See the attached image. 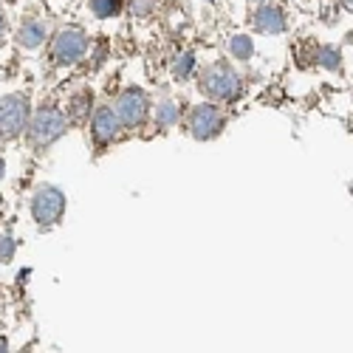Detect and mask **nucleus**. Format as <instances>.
<instances>
[{
  "mask_svg": "<svg viewBox=\"0 0 353 353\" xmlns=\"http://www.w3.org/2000/svg\"><path fill=\"white\" fill-rule=\"evenodd\" d=\"M198 91L215 105H232L243 97V77L234 71L232 63L215 60L198 71Z\"/></svg>",
  "mask_w": 353,
  "mask_h": 353,
  "instance_id": "nucleus-1",
  "label": "nucleus"
},
{
  "mask_svg": "<svg viewBox=\"0 0 353 353\" xmlns=\"http://www.w3.org/2000/svg\"><path fill=\"white\" fill-rule=\"evenodd\" d=\"M71 128V119L63 108L57 105H40L32 113V122L26 130V141L34 147V150H48L51 144H57Z\"/></svg>",
  "mask_w": 353,
  "mask_h": 353,
  "instance_id": "nucleus-2",
  "label": "nucleus"
},
{
  "mask_svg": "<svg viewBox=\"0 0 353 353\" xmlns=\"http://www.w3.org/2000/svg\"><path fill=\"white\" fill-rule=\"evenodd\" d=\"M68 210V198L60 187L54 184H40L32 192V203H28V212H32V221L37 223V229L48 232L54 226H60Z\"/></svg>",
  "mask_w": 353,
  "mask_h": 353,
  "instance_id": "nucleus-3",
  "label": "nucleus"
},
{
  "mask_svg": "<svg viewBox=\"0 0 353 353\" xmlns=\"http://www.w3.org/2000/svg\"><path fill=\"white\" fill-rule=\"evenodd\" d=\"M32 99L28 94H3L0 97V139L3 141H14L28 130V122H32Z\"/></svg>",
  "mask_w": 353,
  "mask_h": 353,
  "instance_id": "nucleus-4",
  "label": "nucleus"
},
{
  "mask_svg": "<svg viewBox=\"0 0 353 353\" xmlns=\"http://www.w3.org/2000/svg\"><path fill=\"white\" fill-rule=\"evenodd\" d=\"M110 108L116 110V116H119L122 128L136 130V128H141L147 119H150L153 102H150V97H147V94L141 91V88L130 85V88H122V91L116 94V99H113V105H110Z\"/></svg>",
  "mask_w": 353,
  "mask_h": 353,
  "instance_id": "nucleus-5",
  "label": "nucleus"
},
{
  "mask_svg": "<svg viewBox=\"0 0 353 353\" xmlns=\"http://www.w3.org/2000/svg\"><path fill=\"white\" fill-rule=\"evenodd\" d=\"M226 128V113L215 102H201L187 113V133L195 141H212Z\"/></svg>",
  "mask_w": 353,
  "mask_h": 353,
  "instance_id": "nucleus-6",
  "label": "nucleus"
},
{
  "mask_svg": "<svg viewBox=\"0 0 353 353\" xmlns=\"http://www.w3.org/2000/svg\"><path fill=\"white\" fill-rule=\"evenodd\" d=\"M88 34L82 32V28H77V26H68V28H60L54 37H51V60H54V65H63V68H68V65H77L82 57H85V51H88Z\"/></svg>",
  "mask_w": 353,
  "mask_h": 353,
  "instance_id": "nucleus-7",
  "label": "nucleus"
},
{
  "mask_svg": "<svg viewBox=\"0 0 353 353\" xmlns=\"http://www.w3.org/2000/svg\"><path fill=\"white\" fill-rule=\"evenodd\" d=\"M122 122L116 110L110 105H97L91 119H88V133H91V141L97 147V153H105V147H110L113 141L122 139Z\"/></svg>",
  "mask_w": 353,
  "mask_h": 353,
  "instance_id": "nucleus-8",
  "label": "nucleus"
},
{
  "mask_svg": "<svg viewBox=\"0 0 353 353\" xmlns=\"http://www.w3.org/2000/svg\"><path fill=\"white\" fill-rule=\"evenodd\" d=\"M254 28L260 34H269V37H277L288 28V17L285 12L277 6V3H260L257 12H254Z\"/></svg>",
  "mask_w": 353,
  "mask_h": 353,
  "instance_id": "nucleus-9",
  "label": "nucleus"
},
{
  "mask_svg": "<svg viewBox=\"0 0 353 353\" xmlns=\"http://www.w3.org/2000/svg\"><path fill=\"white\" fill-rule=\"evenodd\" d=\"M46 37H48V23L46 20H40V17H28V20H23L20 23V28H17V46L20 48H28V51H34V48H40L43 43H46Z\"/></svg>",
  "mask_w": 353,
  "mask_h": 353,
  "instance_id": "nucleus-10",
  "label": "nucleus"
},
{
  "mask_svg": "<svg viewBox=\"0 0 353 353\" xmlns=\"http://www.w3.org/2000/svg\"><path fill=\"white\" fill-rule=\"evenodd\" d=\"M68 119L71 122H88L94 113V91L91 88H79L68 97Z\"/></svg>",
  "mask_w": 353,
  "mask_h": 353,
  "instance_id": "nucleus-11",
  "label": "nucleus"
},
{
  "mask_svg": "<svg viewBox=\"0 0 353 353\" xmlns=\"http://www.w3.org/2000/svg\"><path fill=\"white\" fill-rule=\"evenodd\" d=\"M184 116V105H179L175 99H159V105L153 108V125L159 130H170L181 122Z\"/></svg>",
  "mask_w": 353,
  "mask_h": 353,
  "instance_id": "nucleus-12",
  "label": "nucleus"
},
{
  "mask_svg": "<svg viewBox=\"0 0 353 353\" xmlns=\"http://www.w3.org/2000/svg\"><path fill=\"white\" fill-rule=\"evenodd\" d=\"M198 68V60H195V51H181L172 57V65H170V74L175 82H187Z\"/></svg>",
  "mask_w": 353,
  "mask_h": 353,
  "instance_id": "nucleus-13",
  "label": "nucleus"
},
{
  "mask_svg": "<svg viewBox=\"0 0 353 353\" xmlns=\"http://www.w3.org/2000/svg\"><path fill=\"white\" fill-rule=\"evenodd\" d=\"M314 63L325 71H342V51L336 46H316L314 48Z\"/></svg>",
  "mask_w": 353,
  "mask_h": 353,
  "instance_id": "nucleus-14",
  "label": "nucleus"
},
{
  "mask_svg": "<svg viewBox=\"0 0 353 353\" xmlns=\"http://www.w3.org/2000/svg\"><path fill=\"white\" fill-rule=\"evenodd\" d=\"M229 54H232V60L249 63L252 57H254V40H252L249 34H232V40H229Z\"/></svg>",
  "mask_w": 353,
  "mask_h": 353,
  "instance_id": "nucleus-15",
  "label": "nucleus"
},
{
  "mask_svg": "<svg viewBox=\"0 0 353 353\" xmlns=\"http://www.w3.org/2000/svg\"><path fill=\"white\" fill-rule=\"evenodd\" d=\"M88 6H91V14L99 17V20H108V17H116L122 12L125 0H88Z\"/></svg>",
  "mask_w": 353,
  "mask_h": 353,
  "instance_id": "nucleus-16",
  "label": "nucleus"
},
{
  "mask_svg": "<svg viewBox=\"0 0 353 353\" xmlns=\"http://www.w3.org/2000/svg\"><path fill=\"white\" fill-rule=\"evenodd\" d=\"M14 254H17V241L12 238V234H0V266L12 263Z\"/></svg>",
  "mask_w": 353,
  "mask_h": 353,
  "instance_id": "nucleus-17",
  "label": "nucleus"
},
{
  "mask_svg": "<svg viewBox=\"0 0 353 353\" xmlns=\"http://www.w3.org/2000/svg\"><path fill=\"white\" fill-rule=\"evenodd\" d=\"M156 12V0H130V14L144 20V17H150Z\"/></svg>",
  "mask_w": 353,
  "mask_h": 353,
  "instance_id": "nucleus-18",
  "label": "nucleus"
},
{
  "mask_svg": "<svg viewBox=\"0 0 353 353\" xmlns=\"http://www.w3.org/2000/svg\"><path fill=\"white\" fill-rule=\"evenodd\" d=\"M0 353H12V342L6 334H0Z\"/></svg>",
  "mask_w": 353,
  "mask_h": 353,
  "instance_id": "nucleus-19",
  "label": "nucleus"
},
{
  "mask_svg": "<svg viewBox=\"0 0 353 353\" xmlns=\"http://www.w3.org/2000/svg\"><path fill=\"white\" fill-rule=\"evenodd\" d=\"M3 181H6V159L0 156V184H3Z\"/></svg>",
  "mask_w": 353,
  "mask_h": 353,
  "instance_id": "nucleus-20",
  "label": "nucleus"
},
{
  "mask_svg": "<svg viewBox=\"0 0 353 353\" xmlns=\"http://www.w3.org/2000/svg\"><path fill=\"white\" fill-rule=\"evenodd\" d=\"M28 274H32V269H26V272H20V274H17V285H26Z\"/></svg>",
  "mask_w": 353,
  "mask_h": 353,
  "instance_id": "nucleus-21",
  "label": "nucleus"
},
{
  "mask_svg": "<svg viewBox=\"0 0 353 353\" xmlns=\"http://www.w3.org/2000/svg\"><path fill=\"white\" fill-rule=\"evenodd\" d=\"M3 34H6V17H3V12H0V40H3Z\"/></svg>",
  "mask_w": 353,
  "mask_h": 353,
  "instance_id": "nucleus-22",
  "label": "nucleus"
},
{
  "mask_svg": "<svg viewBox=\"0 0 353 353\" xmlns=\"http://www.w3.org/2000/svg\"><path fill=\"white\" fill-rule=\"evenodd\" d=\"M342 3H345L347 9H353V0H342Z\"/></svg>",
  "mask_w": 353,
  "mask_h": 353,
  "instance_id": "nucleus-23",
  "label": "nucleus"
},
{
  "mask_svg": "<svg viewBox=\"0 0 353 353\" xmlns=\"http://www.w3.org/2000/svg\"><path fill=\"white\" fill-rule=\"evenodd\" d=\"M257 3H269V0H257Z\"/></svg>",
  "mask_w": 353,
  "mask_h": 353,
  "instance_id": "nucleus-24",
  "label": "nucleus"
},
{
  "mask_svg": "<svg viewBox=\"0 0 353 353\" xmlns=\"http://www.w3.org/2000/svg\"><path fill=\"white\" fill-rule=\"evenodd\" d=\"M350 192H353V181H350Z\"/></svg>",
  "mask_w": 353,
  "mask_h": 353,
  "instance_id": "nucleus-25",
  "label": "nucleus"
}]
</instances>
